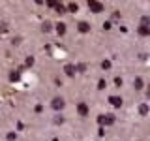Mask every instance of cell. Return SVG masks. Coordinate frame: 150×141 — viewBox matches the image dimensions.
<instances>
[{
    "label": "cell",
    "instance_id": "cell-1",
    "mask_svg": "<svg viewBox=\"0 0 150 141\" xmlns=\"http://www.w3.org/2000/svg\"><path fill=\"white\" fill-rule=\"evenodd\" d=\"M98 122H100V124H105V126H112L116 122V117L111 115V113L109 115H100L98 117Z\"/></svg>",
    "mask_w": 150,
    "mask_h": 141
},
{
    "label": "cell",
    "instance_id": "cell-2",
    "mask_svg": "<svg viewBox=\"0 0 150 141\" xmlns=\"http://www.w3.org/2000/svg\"><path fill=\"white\" fill-rule=\"evenodd\" d=\"M51 105H53V109H54V111H60V109H64L66 102H64V98L56 96V98H53V102H51Z\"/></svg>",
    "mask_w": 150,
    "mask_h": 141
},
{
    "label": "cell",
    "instance_id": "cell-3",
    "mask_svg": "<svg viewBox=\"0 0 150 141\" xmlns=\"http://www.w3.org/2000/svg\"><path fill=\"white\" fill-rule=\"evenodd\" d=\"M88 8H90V11H94V13L103 11V4L98 2V0H90V2H88Z\"/></svg>",
    "mask_w": 150,
    "mask_h": 141
},
{
    "label": "cell",
    "instance_id": "cell-4",
    "mask_svg": "<svg viewBox=\"0 0 150 141\" xmlns=\"http://www.w3.org/2000/svg\"><path fill=\"white\" fill-rule=\"evenodd\" d=\"M77 111H79V115H81V117H86V115H88V105L81 102V103L77 105Z\"/></svg>",
    "mask_w": 150,
    "mask_h": 141
},
{
    "label": "cell",
    "instance_id": "cell-5",
    "mask_svg": "<svg viewBox=\"0 0 150 141\" xmlns=\"http://www.w3.org/2000/svg\"><path fill=\"white\" fill-rule=\"evenodd\" d=\"M64 72H66V75H69V77H73L77 70H75V66H73V64H66V66H64Z\"/></svg>",
    "mask_w": 150,
    "mask_h": 141
},
{
    "label": "cell",
    "instance_id": "cell-6",
    "mask_svg": "<svg viewBox=\"0 0 150 141\" xmlns=\"http://www.w3.org/2000/svg\"><path fill=\"white\" fill-rule=\"evenodd\" d=\"M77 28H79V32H83V34H86V32H90V25L88 23H84V21H81L77 25Z\"/></svg>",
    "mask_w": 150,
    "mask_h": 141
},
{
    "label": "cell",
    "instance_id": "cell-7",
    "mask_svg": "<svg viewBox=\"0 0 150 141\" xmlns=\"http://www.w3.org/2000/svg\"><path fill=\"white\" fill-rule=\"evenodd\" d=\"M109 102H111L112 107H120V105H122V98H120V96H111Z\"/></svg>",
    "mask_w": 150,
    "mask_h": 141
},
{
    "label": "cell",
    "instance_id": "cell-8",
    "mask_svg": "<svg viewBox=\"0 0 150 141\" xmlns=\"http://www.w3.org/2000/svg\"><path fill=\"white\" fill-rule=\"evenodd\" d=\"M143 79L141 77H135V81H133V87H135V90H141V88H143Z\"/></svg>",
    "mask_w": 150,
    "mask_h": 141
},
{
    "label": "cell",
    "instance_id": "cell-9",
    "mask_svg": "<svg viewBox=\"0 0 150 141\" xmlns=\"http://www.w3.org/2000/svg\"><path fill=\"white\" fill-rule=\"evenodd\" d=\"M56 32H58V36L66 34V25H64V23H58V25H56Z\"/></svg>",
    "mask_w": 150,
    "mask_h": 141
},
{
    "label": "cell",
    "instance_id": "cell-10",
    "mask_svg": "<svg viewBox=\"0 0 150 141\" xmlns=\"http://www.w3.org/2000/svg\"><path fill=\"white\" fill-rule=\"evenodd\" d=\"M141 26H143V28H150V17L148 15H144L143 19H141Z\"/></svg>",
    "mask_w": 150,
    "mask_h": 141
},
{
    "label": "cell",
    "instance_id": "cell-11",
    "mask_svg": "<svg viewBox=\"0 0 150 141\" xmlns=\"http://www.w3.org/2000/svg\"><path fill=\"white\" fill-rule=\"evenodd\" d=\"M51 28H53V23H51V21H45L43 25H41V30H43V32H51Z\"/></svg>",
    "mask_w": 150,
    "mask_h": 141
},
{
    "label": "cell",
    "instance_id": "cell-12",
    "mask_svg": "<svg viewBox=\"0 0 150 141\" xmlns=\"http://www.w3.org/2000/svg\"><path fill=\"white\" fill-rule=\"evenodd\" d=\"M53 8L56 9V13H66V6H64V4H56V2H54Z\"/></svg>",
    "mask_w": 150,
    "mask_h": 141
},
{
    "label": "cell",
    "instance_id": "cell-13",
    "mask_svg": "<svg viewBox=\"0 0 150 141\" xmlns=\"http://www.w3.org/2000/svg\"><path fill=\"white\" fill-rule=\"evenodd\" d=\"M139 113H141V115H148V105H146V103H141V105H139Z\"/></svg>",
    "mask_w": 150,
    "mask_h": 141
},
{
    "label": "cell",
    "instance_id": "cell-14",
    "mask_svg": "<svg viewBox=\"0 0 150 141\" xmlns=\"http://www.w3.org/2000/svg\"><path fill=\"white\" fill-rule=\"evenodd\" d=\"M9 81H19V72H11V73H9Z\"/></svg>",
    "mask_w": 150,
    "mask_h": 141
},
{
    "label": "cell",
    "instance_id": "cell-15",
    "mask_svg": "<svg viewBox=\"0 0 150 141\" xmlns=\"http://www.w3.org/2000/svg\"><path fill=\"white\" fill-rule=\"evenodd\" d=\"M139 34H141V36H148V34H150V28H143V26H141V28H139Z\"/></svg>",
    "mask_w": 150,
    "mask_h": 141
},
{
    "label": "cell",
    "instance_id": "cell-16",
    "mask_svg": "<svg viewBox=\"0 0 150 141\" xmlns=\"http://www.w3.org/2000/svg\"><path fill=\"white\" fill-rule=\"evenodd\" d=\"M107 87V83H105V79H100V81H98V88H100V90H103V88Z\"/></svg>",
    "mask_w": 150,
    "mask_h": 141
},
{
    "label": "cell",
    "instance_id": "cell-17",
    "mask_svg": "<svg viewBox=\"0 0 150 141\" xmlns=\"http://www.w3.org/2000/svg\"><path fill=\"white\" fill-rule=\"evenodd\" d=\"M68 9H69V11H77V9H79V6H77V4H68Z\"/></svg>",
    "mask_w": 150,
    "mask_h": 141
},
{
    "label": "cell",
    "instance_id": "cell-18",
    "mask_svg": "<svg viewBox=\"0 0 150 141\" xmlns=\"http://www.w3.org/2000/svg\"><path fill=\"white\" fill-rule=\"evenodd\" d=\"M101 68L103 70H109L111 68V62H109V60H103V62H101Z\"/></svg>",
    "mask_w": 150,
    "mask_h": 141
},
{
    "label": "cell",
    "instance_id": "cell-19",
    "mask_svg": "<svg viewBox=\"0 0 150 141\" xmlns=\"http://www.w3.org/2000/svg\"><path fill=\"white\" fill-rule=\"evenodd\" d=\"M115 85L116 87H122V77H115Z\"/></svg>",
    "mask_w": 150,
    "mask_h": 141
},
{
    "label": "cell",
    "instance_id": "cell-20",
    "mask_svg": "<svg viewBox=\"0 0 150 141\" xmlns=\"http://www.w3.org/2000/svg\"><path fill=\"white\" fill-rule=\"evenodd\" d=\"M75 70H77V72H84V70H86V66H84V64H79Z\"/></svg>",
    "mask_w": 150,
    "mask_h": 141
},
{
    "label": "cell",
    "instance_id": "cell-21",
    "mask_svg": "<svg viewBox=\"0 0 150 141\" xmlns=\"http://www.w3.org/2000/svg\"><path fill=\"white\" fill-rule=\"evenodd\" d=\"M8 139H9V141H13V139H17V134H13V132H11V134H8Z\"/></svg>",
    "mask_w": 150,
    "mask_h": 141
},
{
    "label": "cell",
    "instance_id": "cell-22",
    "mask_svg": "<svg viewBox=\"0 0 150 141\" xmlns=\"http://www.w3.org/2000/svg\"><path fill=\"white\" fill-rule=\"evenodd\" d=\"M32 64H34V58H32V56H28V58H26V66H32Z\"/></svg>",
    "mask_w": 150,
    "mask_h": 141
},
{
    "label": "cell",
    "instance_id": "cell-23",
    "mask_svg": "<svg viewBox=\"0 0 150 141\" xmlns=\"http://www.w3.org/2000/svg\"><path fill=\"white\" fill-rule=\"evenodd\" d=\"M54 122H56V124H62V122H64V119H62V117H56V119H54Z\"/></svg>",
    "mask_w": 150,
    "mask_h": 141
},
{
    "label": "cell",
    "instance_id": "cell-24",
    "mask_svg": "<svg viewBox=\"0 0 150 141\" xmlns=\"http://www.w3.org/2000/svg\"><path fill=\"white\" fill-rule=\"evenodd\" d=\"M0 36H2V30H0Z\"/></svg>",
    "mask_w": 150,
    "mask_h": 141
}]
</instances>
